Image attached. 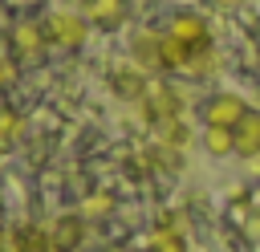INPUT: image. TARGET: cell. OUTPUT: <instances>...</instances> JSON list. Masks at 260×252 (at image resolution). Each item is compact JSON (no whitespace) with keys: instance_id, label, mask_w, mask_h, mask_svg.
<instances>
[{"instance_id":"cell-21","label":"cell","mask_w":260,"mask_h":252,"mask_svg":"<svg viewBox=\"0 0 260 252\" xmlns=\"http://www.w3.org/2000/svg\"><path fill=\"white\" fill-rule=\"evenodd\" d=\"M211 4H215V8H228V12H232V8H244L248 0H211Z\"/></svg>"},{"instance_id":"cell-9","label":"cell","mask_w":260,"mask_h":252,"mask_svg":"<svg viewBox=\"0 0 260 252\" xmlns=\"http://www.w3.org/2000/svg\"><path fill=\"white\" fill-rule=\"evenodd\" d=\"M146 85H150V73H142L130 57H126L118 69H110V89H114V98H122V102H130V106L146 93Z\"/></svg>"},{"instance_id":"cell-11","label":"cell","mask_w":260,"mask_h":252,"mask_svg":"<svg viewBox=\"0 0 260 252\" xmlns=\"http://www.w3.org/2000/svg\"><path fill=\"white\" fill-rule=\"evenodd\" d=\"M142 252H187V232L179 228V219H158L142 240Z\"/></svg>"},{"instance_id":"cell-22","label":"cell","mask_w":260,"mask_h":252,"mask_svg":"<svg viewBox=\"0 0 260 252\" xmlns=\"http://www.w3.org/2000/svg\"><path fill=\"white\" fill-rule=\"evenodd\" d=\"M53 4H69V0H53Z\"/></svg>"},{"instance_id":"cell-15","label":"cell","mask_w":260,"mask_h":252,"mask_svg":"<svg viewBox=\"0 0 260 252\" xmlns=\"http://www.w3.org/2000/svg\"><path fill=\"white\" fill-rule=\"evenodd\" d=\"M154 134H158V146H167V150H179V154H183V150L195 142V130H191L187 114H183V118H171V122H162Z\"/></svg>"},{"instance_id":"cell-18","label":"cell","mask_w":260,"mask_h":252,"mask_svg":"<svg viewBox=\"0 0 260 252\" xmlns=\"http://www.w3.org/2000/svg\"><path fill=\"white\" fill-rule=\"evenodd\" d=\"M20 134H24V114L12 110V106H0V150L16 146Z\"/></svg>"},{"instance_id":"cell-8","label":"cell","mask_w":260,"mask_h":252,"mask_svg":"<svg viewBox=\"0 0 260 252\" xmlns=\"http://www.w3.org/2000/svg\"><path fill=\"white\" fill-rule=\"evenodd\" d=\"M81 12L98 33H118L130 20V0H81Z\"/></svg>"},{"instance_id":"cell-17","label":"cell","mask_w":260,"mask_h":252,"mask_svg":"<svg viewBox=\"0 0 260 252\" xmlns=\"http://www.w3.org/2000/svg\"><path fill=\"white\" fill-rule=\"evenodd\" d=\"M114 207H118V199H114V191H85L81 195V203H77V211L89 219V224H98V219H110L114 215Z\"/></svg>"},{"instance_id":"cell-7","label":"cell","mask_w":260,"mask_h":252,"mask_svg":"<svg viewBox=\"0 0 260 252\" xmlns=\"http://www.w3.org/2000/svg\"><path fill=\"white\" fill-rule=\"evenodd\" d=\"M8 41H12V57H16V61H41V57L49 53L41 16H20V20L12 24Z\"/></svg>"},{"instance_id":"cell-16","label":"cell","mask_w":260,"mask_h":252,"mask_svg":"<svg viewBox=\"0 0 260 252\" xmlns=\"http://www.w3.org/2000/svg\"><path fill=\"white\" fill-rule=\"evenodd\" d=\"M191 57H195V49H191V45H183V41H175V37H167V33H162V73H167V77L187 73Z\"/></svg>"},{"instance_id":"cell-2","label":"cell","mask_w":260,"mask_h":252,"mask_svg":"<svg viewBox=\"0 0 260 252\" xmlns=\"http://www.w3.org/2000/svg\"><path fill=\"white\" fill-rule=\"evenodd\" d=\"M134 110L142 114V122H146L150 130H158L162 122L183 118V114H187V102H183V89H179L167 73H154L150 85H146V93L134 102Z\"/></svg>"},{"instance_id":"cell-19","label":"cell","mask_w":260,"mask_h":252,"mask_svg":"<svg viewBox=\"0 0 260 252\" xmlns=\"http://www.w3.org/2000/svg\"><path fill=\"white\" fill-rule=\"evenodd\" d=\"M16 77H20V65H16V57H4V53H0V89H4V85H12Z\"/></svg>"},{"instance_id":"cell-6","label":"cell","mask_w":260,"mask_h":252,"mask_svg":"<svg viewBox=\"0 0 260 252\" xmlns=\"http://www.w3.org/2000/svg\"><path fill=\"white\" fill-rule=\"evenodd\" d=\"M45 228H49L53 252H81L89 244V219L81 211H57Z\"/></svg>"},{"instance_id":"cell-14","label":"cell","mask_w":260,"mask_h":252,"mask_svg":"<svg viewBox=\"0 0 260 252\" xmlns=\"http://www.w3.org/2000/svg\"><path fill=\"white\" fill-rule=\"evenodd\" d=\"M199 146L207 150V159H236V134L228 126H203Z\"/></svg>"},{"instance_id":"cell-20","label":"cell","mask_w":260,"mask_h":252,"mask_svg":"<svg viewBox=\"0 0 260 252\" xmlns=\"http://www.w3.org/2000/svg\"><path fill=\"white\" fill-rule=\"evenodd\" d=\"M248 207H252V211H256V215H260V183H256V187H252V191H248Z\"/></svg>"},{"instance_id":"cell-4","label":"cell","mask_w":260,"mask_h":252,"mask_svg":"<svg viewBox=\"0 0 260 252\" xmlns=\"http://www.w3.org/2000/svg\"><path fill=\"white\" fill-rule=\"evenodd\" d=\"M162 33L175 37V41H183V45H191V49H203V45L215 41L211 20H207V12H199V8H171L167 20H162Z\"/></svg>"},{"instance_id":"cell-1","label":"cell","mask_w":260,"mask_h":252,"mask_svg":"<svg viewBox=\"0 0 260 252\" xmlns=\"http://www.w3.org/2000/svg\"><path fill=\"white\" fill-rule=\"evenodd\" d=\"M41 24H45L49 49H61V53L85 49V45H89V33H93V24L85 20V12L69 8V4H53V8L41 16Z\"/></svg>"},{"instance_id":"cell-10","label":"cell","mask_w":260,"mask_h":252,"mask_svg":"<svg viewBox=\"0 0 260 252\" xmlns=\"http://www.w3.org/2000/svg\"><path fill=\"white\" fill-rule=\"evenodd\" d=\"M223 69H228V53H223L219 41H211V45L195 49V57H191V65H187V77H191V81H215Z\"/></svg>"},{"instance_id":"cell-5","label":"cell","mask_w":260,"mask_h":252,"mask_svg":"<svg viewBox=\"0 0 260 252\" xmlns=\"http://www.w3.org/2000/svg\"><path fill=\"white\" fill-rule=\"evenodd\" d=\"M126 57L142 69V73H162V28H150V24H138L130 28L126 37Z\"/></svg>"},{"instance_id":"cell-13","label":"cell","mask_w":260,"mask_h":252,"mask_svg":"<svg viewBox=\"0 0 260 252\" xmlns=\"http://www.w3.org/2000/svg\"><path fill=\"white\" fill-rule=\"evenodd\" d=\"M236 134V159H256L260 154V106H248V114L232 126Z\"/></svg>"},{"instance_id":"cell-3","label":"cell","mask_w":260,"mask_h":252,"mask_svg":"<svg viewBox=\"0 0 260 252\" xmlns=\"http://www.w3.org/2000/svg\"><path fill=\"white\" fill-rule=\"evenodd\" d=\"M248 98L244 93H236V89H207L203 98H199V122L203 126H236L244 114H248Z\"/></svg>"},{"instance_id":"cell-12","label":"cell","mask_w":260,"mask_h":252,"mask_svg":"<svg viewBox=\"0 0 260 252\" xmlns=\"http://www.w3.org/2000/svg\"><path fill=\"white\" fill-rule=\"evenodd\" d=\"M8 252H53L45 224H12L8 228Z\"/></svg>"}]
</instances>
